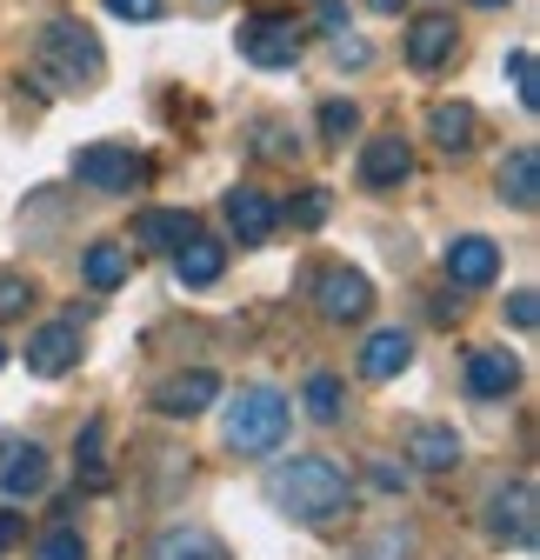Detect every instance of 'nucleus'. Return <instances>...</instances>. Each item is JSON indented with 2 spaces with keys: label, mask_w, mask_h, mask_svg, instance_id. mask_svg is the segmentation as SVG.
Wrapping results in <instances>:
<instances>
[{
  "label": "nucleus",
  "mask_w": 540,
  "mask_h": 560,
  "mask_svg": "<svg viewBox=\"0 0 540 560\" xmlns=\"http://www.w3.org/2000/svg\"><path fill=\"white\" fill-rule=\"evenodd\" d=\"M354 127H361V107L354 101H320V133L327 140H348Z\"/></svg>",
  "instance_id": "obj_27"
},
{
  "label": "nucleus",
  "mask_w": 540,
  "mask_h": 560,
  "mask_svg": "<svg viewBox=\"0 0 540 560\" xmlns=\"http://www.w3.org/2000/svg\"><path fill=\"white\" fill-rule=\"evenodd\" d=\"M408 361H414V334H400V327H380V334H367V347H361V374H367V381L408 374Z\"/></svg>",
  "instance_id": "obj_18"
},
{
  "label": "nucleus",
  "mask_w": 540,
  "mask_h": 560,
  "mask_svg": "<svg viewBox=\"0 0 540 560\" xmlns=\"http://www.w3.org/2000/svg\"><path fill=\"white\" fill-rule=\"evenodd\" d=\"M81 273H87L94 294H114L120 280H127V247H120V241H94V247L81 254Z\"/></svg>",
  "instance_id": "obj_23"
},
{
  "label": "nucleus",
  "mask_w": 540,
  "mask_h": 560,
  "mask_svg": "<svg viewBox=\"0 0 540 560\" xmlns=\"http://www.w3.org/2000/svg\"><path fill=\"white\" fill-rule=\"evenodd\" d=\"M193 234H200V221L187 214V207H148V214H133V241L154 247V254H174Z\"/></svg>",
  "instance_id": "obj_16"
},
{
  "label": "nucleus",
  "mask_w": 540,
  "mask_h": 560,
  "mask_svg": "<svg viewBox=\"0 0 540 560\" xmlns=\"http://www.w3.org/2000/svg\"><path fill=\"white\" fill-rule=\"evenodd\" d=\"M414 174V148L400 133H374L367 148H361V187H374V194H394L400 180Z\"/></svg>",
  "instance_id": "obj_11"
},
{
  "label": "nucleus",
  "mask_w": 540,
  "mask_h": 560,
  "mask_svg": "<svg viewBox=\"0 0 540 560\" xmlns=\"http://www.w3.org/2000/svg\"><path fill=\"white\" fill-rule=\"evenodd\" d=\"M221 214H227V228H234V234H240L247 247H260L267 234L281 228V207L267 200L260 187H227V200H221Z\"/></svg>",
  "instance_id": "obj_12"
},
{
  "label": "nucleus",
  "mask_w": 540,
  "mask_h": 560,
  "mask_svg": "<svg viewBox=\"0 0 540 560\" xmlns=\"http://www.w3.org/2000/svg\"><path fill=\"white\" fill-rule=\"evenodd\" d=\"M494 273H501V247H494L488 234L447 241V280H454V288H488Z\"/></svg>",
  "instance_id": "obj_14"
},
{
  "label": "nucleus",
  "mask_w": 540,
  "mask_h": 560,
  "mask_svg": "<svg viewBox=\"0 0 540 560\" xmlns=\"http://www.w3.org/2000/svg\"><path fill=\"white\" fill-rule=\"evenodd\" d=\"M514 387H520V361L507 347H474L467 354V394L474 400H507Z\"/></svg>",
  "instance_id": "obj_13"
},
{
  "label": "nucleus",
  "mask_w": 540,
  "mask_h": 560,
  "mask_svg": "<svg viewBox=\"0 0 540 560\" xmlns=\"http://www.w3.org/2000/svg\"><path fill=\"white\" fill-rule=\"evenodd\" d=\"M374 480H380L387 494H394V487H408V467H394V460H380V467H374Z\"/></svg>",
  "instance_id": "obj_34"
},
{
  "label": "nucleus",
  "mask_w": 540,
  "mask_h": 560,
  "mask_svg": "<svg viewBox=\"0 0 540 560\" xmlns=\"http://www.w3.org/2000/svg\"><path fill=\"white\" fill-rule=\"evenodd\" d=\"M0 368H8V340H0Z\"/></svg>",
  "instance_id": "obj_39"
},
{
  "label": "nucleus",
  "mask_w": 540,
  "mask_h": 560,
  "mask_svg": "<svg viewBox=\"0 0 540 560\" xmlns=\"http://www.w3.org/2000/svg\"><path fill=\"white\" fill-rule=\"evenodd\" d=\"M34 560H87V540H81L74 527H47V534L34 540Z\"/></svg>",
  "instance_id": "obj_26"
},
{
  "label": "nucleus",
  "mask_w": 540,
  "mask_h": 560,
  "mask_svg": "<svg viewBox=\"0 0 540 560\" xmlns=\"http://www.w3.org/2000/svg\"><path fill=\"white\" fill-rule=\"evenodd\" d=\"M427 133H434L441 154H467V148H474V133H481V120H474L467 101H434L427 107Z\"/></svg>",
  "instance_id": "obj_19"
},
{
  "label": "nucleus",
  "mask_w": 540,
  "mask_h": 560,
  "mask_svg": "<svg viewBox=\"0 0 540 560\" xmlns=\"http://www.w3.org/2000/svg\"><path fill=\"white\" fill-rule=\"evenodd\" d=\"M333 60H341V67H367V40H354V34H333Z\"/></svg>",
  "instance_id": "obj_33"
},
{
  "label": "nucleus",
  "mask_w": 540,
  "mask_h": 560,
  "mask_svg": "<svg viewBox=\"0 0 540 560\" xmlns=\"http://www.w3.org/2000/svg\"><path fill=\"white\" fill-rule=\"evenodd\" d=\"M374 8H400V0H374Z\"/></svg>",
  "instance_id": "obj_40"
},
{
  "label": "nucleus",
  "mask_w": 540,
  "mask_h": 560,
  "mask_svg": "<svg viewBox=\"0 0 540 560\" xmlns=\"http://www.w3.org/2000/svg\"><path fill=\"white\" fill-rule=\"evenodd\" d=\"M34 67H40V81H54L60 94H87L107 74V47L94 40L87 21H47L40 40H34Z\"/></svg>",
  "instance_id": "obj_2"
},
{
  "label": "nucleus",
  "mask_w": 540,
  "mask_h": 560,
  "mask_svg": "<svg viewBox=\"0 0 540 560\" xmlns=\"http://www.w3.org/2000/svg\"><path fill=\"white\" fill-rule=\"evenodd\" d=\"M74 368H81V320L74 314H60V320H47V327L27 334V374L60 381V374H74Z\"/></svg>",
  "instance_id": "obj_6"
},
{
  "label": "nucleus",
  "mask_w": 540,
  "mask_h": 560,
  "mask_svg": "<svg viewBox=\"0 0 540 560\" xmlns=\"http://www.w3.org/2000/svg\"><path fill=\"white\" fill-rule=\"evenodd\" d=\"M107 14H120V21H154L161 0H107Z\"/></svg>",
  "instance_id": "obj_32"
},
{
  "label": "nucleus",
  "mask_w": 540,
  "mask_h": 560,
  "mask_svg": "<svg viewBox=\"0 0 540 560\" xmlns=\"http://www.w3.org/2000/svg\"><path fill=\"white\" fill-rule=\"evenodd\" d=\"M314 301H320L327 320H367V307H374V280H367L361 267H327L320 288H314Z\"/></svg>",
  "instance_id": "obj_9"
},
{
  "label": "nucleus",
  "mask_w": 540,
  "mask_h": 560,
  "mask_svg": "<svg viewBox=\"0 0 540 560\" xmlns=\"http://www.w3.org/2000/svg\"><path fill=\"white\" fill-rule=\"evenodd\" d=\"M21 540V514H0V547H14Z\"/></svg>",
  "instance_id": "obj_37"
},
{
  "label": "nucleus",
  "mask_w": 540,
  "mask_h": 560,
  "mask_svg": "<svg viewBox=\"0 0 540 560\" xmlns=\"http://www.w3.org/2000/svg\"><path fill=\"white\" fill-rule=\"evenodd\" d=\"M267 501H274V514H287L294 527H327L354 501V480H348L341 460L301 454V460H281L274 474H267Z\"/></svg>",
  "instance_id": "obj_1"
},
{
  "label": "nucleus",
  "mask_w": 540,
  "mask_h": 560,
  "mask_svg": "<svg viewBox=\"0 0 540 560\" xmlns=\"http://www.w3.org/2000/svg\"><path fill=\"white\" fill-rule=\"evenodd\" d=\"M474 8H507V0H474Z\"/></svg>",
  "instance_id": "obj_38"
},
{
  "label": "nucleus",
  "mask_w": 540,
  "mask_h": 560,
  "mask_svg": "<svg viewBox=\"0 0 540 560\" xmlns=\"http://www.w3.org/2000/svg\"><path fill=\"white\" fill-rule=\"evenodd\" d=\"M501 200H507V207H520V214L540 200V154L527 148V140H520V148L501 161Z\"/></svg>",
  "instance_id": "obj_20"
},
{
  "label": "nucleus",
  "mask_w": 540,
  "mask_h": 560,
  "mask_svg": "<svg viewBox=\"0 0 540 560\" xmlns=\"http://www.w3.org/2000/svg\"><path fill=\"white\" fill-rule=\"evenodd\" d=\"M40 487H47V447L27 441V434H0V494L27 501Z\"/></svg>",
  "instance_id": "obj_7"
},
{
  "label": "nucleus",
  "mask_w": 540,
  "mask_h": 560,
  "mask_svg": "<svg viewBox=\"0 0 540 560\" xmlns=\"http://www.w3.org/2000/svg\"><path fill=\"white\" fill-rule=\"evenodd\" d=\"M301 47H307V34L287 14H254V21H240V54L254 67H294Z\"/></svg>",
  "instance_id": "obj_5"
},
{
  "label": "nucleus",
  "mask_w": 540,
  "mask_h": 560,
  "mask_svg": "<svg viewBox=\"0 0 540 560\" xmlns=\"http://www.w3.org/2000/svg\"><path fill=\"white\" fill-rule=\"evenodd\" d=\"M27 307H34V288L21 273H0V320H21Z\"/></svg>",
  "instance_id": "obj_29"
},
{
  "label": "nucleus",
  "mask_w": 540,
  "mask_h": 560,
  "mask_svg": "<svg viewBox=\"0 0 540 560\" xmlns=\"http://www.w3.org/2000/svg\"><path fill=\"white\" fill-rule=\"evenodd\" d=\"M294 221H301V228H320V221H327V187H307V194L294 200Z\"/></svg>",
  "instance_id": "obj_31"
},
{
  "label": "nucleus",
  "mask_w": 540,
  "mask_h": 560,
  "mask_svg": "<svg viewBox=\"0 0 540 560\" xmlns=\"http://www.w3.org/2000/svg\"><path fill=\"white\" fill-rule=\"evenodd\" d=\"M488 534L533 553V487L514 480V487H494V501H488Z\"/></svg>",
  "instance_id": "obj_8"
},
{
  "label": "nucleus",
  "mask_w": 540,
  "mask_h": 560,
  "mask_svg": "<svg viewBox=\"0 0 540 560\" xmlns=\"http://www.w3.org/2000/svg\"><path fill=\"white\" fill-rule=\"evenodd\" d=\"M221 273H227V247H221V241L193 234V241L174 247V280H180V288H214Z\"/></svg>",
  "instance_id": "obj_17"
},
{
  "label": "nucleus",
  "mask_w": 540,
  "mask_h": 560,
  "mask_svg": "<svg viewBox=\"0 0 540 560\" xmlns=\"http://www.w3.org/2000/svg\"><path fill=\"white\" fill-rule=\"evenodd\" d=\"M287 394H274V387H240L234 400H227V447L234 454H274L281 441H287Z\"/></svg>",
  "instance_id": "obj_3"
},
{
  "label": "nucleus",
  "mask_w": 540,
  "mask_h": 560,
  "mask_svg": "<svg viewBox=\"0 0 540 560\" xmlns=\"http://www.w3.org/2000/svg\"><path fill=\"white\" fill-rule=\"evenodd\" d=\"M214 400H221V374L214 368H187V374H174V381L154 387V407L167 420H193V413H208Z\"/></svg>",
  "instance_id": "obj_10"
},
{
  "label": "nucleus",
  "mask_w": 540,
  "mask_h": 560,
  "mask_svg": "<svg viewBox=\"0 0 540 560\" xmlns=\"http://www.w3.org/2000/svg\"><path fill=\"white\" fill-rule=\"evenodd\" d=\"M74 467L87 487H107V420H87L81 441H74Z\"/></svg>",
  "instance_id": "obj_24"
},
{
  "label": "nucleus",
  "mask_w": 540,
  "mask_h": 560,
  "mask_svg": "<svg viewBox=\"0 0 540 560\" xmlns=\"http://www.w3.org/2000/svg\"><path fill=\"white\" fill-rule=\"evenodd\" d=\"M314 8H320V21H327V27H348V14H341V0H314Z\"/></svg>",
  "instance_id": "obj_35"
},
{
  "label": "nucleus",
  "mask_w": 540,
  "mask_h": 560,
  "mask_svg": "<svg viewBox=\"0 0 540 560\" xmlns=\"http://www.w3.org/2000/svg\"><path fill=\"white\" fill-rule=\"evenodd\" d=\"M507 320H514L520 334H533V327H540V301H533V288H520V294H507Z\"/></svg>",
  "instance_id": "obj_30"
},
{
  "label": "nucleus",
  "mask_w": 540,
  "mask_h": 560,
  "mask_svg": "<svg viewBox=\"0 0 540 560\" xmlns=\"http://www.w3.org/2000/svg\"><path fill=\"white\" fill-rule=\"evenodd\" d=\"M408 454H414L421 474H447V467H460V434L441 428V420H427V428L408 434Z\"/></svg>",
  "instance_id": "obj_21"
},
{
  "label": "nucleus",
  "mask_w": 540,
  "mask_h": 560,
  "mask_svg": "<svg viewBox=\"0 0 540 560\" xmlns=\"http://www.w3.org/2000/svg\"><path fill=\"white\" fill-rule=\"evenodd\" d=\"M394 547H400V534H380V540H374V547H367V553H361V560H387V553H394Z\"/></svg>",
  "instance_id": "obj_36"
},
{
  "label": "nucleus",
  "mask_w": 540,
  "mask_h": 560,
  "mask_svg": "<svg viewBox=\"0 0 540 560\" xmlns=\"http://www.w3.org/2000/svg\"><path fill=\"white\" fill-rule=\"evenodd\" d=\"M507 74H514V94H520V107L533 114V107H540V88H533V54H527V47H514V54H507Z\"/></svg>",
  "instance_id": "obj_28"
},
{
  "label": "nucleus",
  "mask_w": 540,
  "mask_h": 560,
  "mask_svg": "<svg viewBox=\"0 0 540 560\" xmlns=\"http://www.w3.org/2000/svg\"><path fill=\"white\" fill-rule=\"evenodd\" d=\"M301 400H307V413L320 420V428H333V420L348 413V387L333 381V374H307V387H301Z\"/></svg>",
  "instance_id": "obj_25"
},
{
  "label": "nucleus",
  "mask_w": 540,
  "mask_h": 560,
  "mask_svg": "<svg viewBox=\"0 0 540 560\" xmlns=\"http://www.w3.org/2000/svg\"><path fill=\"white\" fill-rule=\"evenodd\" d=\"M74 180L94 187V194H133L148 180V161L133 148H120V140H94V148L74 154Z\"/></svg>",
  "instance_id": "obj_4"
},
{
  "label": "nucleus",
  "mask_w": 540,
  "mask_h": 560,
  "mask_svg": "<svg viewBox=\"0 0 540 560\" xmlns=\"http://www.w3.org/2000/svg\"><path fill=\"white\" fill-rule=\"evenodd\" d=\"M454 47H460V27L447 14H421L408 27V67H421V74H434L441 60H454Z\"/></svg>",
  "instance_id": "obj_15"
},
{
  "label": "nucleus",
  "mask_w": 540,
  "mask_h": 560,
  "mask_svg": "<svg viewBox=\"0 0 540 560\" xmlns=\"http://www.w3.org/2000/svg\"><path fill=\"white\" fill-rule=\"evenodd\" d=\"M148 560H227V547H221L208 527H167Z\"/></svg>",
  "instance_id": "obj_22"
}]
</instances>
